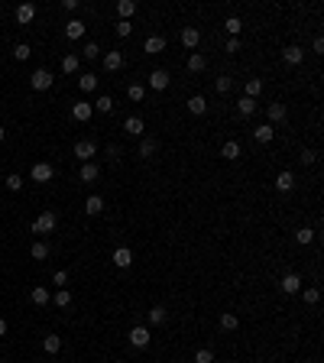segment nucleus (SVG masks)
<instances>
[{
	"instance_id": "obj_1",
	"label": "nucleus",
	"mask_w": 324,
	"mask_h": 363,
	"mask_svg": "<svg viewBox=\"0 0 324 363\" xmlns=\"http://www.w3.org/2000/svg\"><path fill=\"white\" fill-rule=\"evenodd\" d=\"M55 224H59V217H55L52 211H46V214L36 217V224H33V234H52Z\"/></svg>"
},
{
	"instance_id": "obj_2",
	"label": "nucleus",
	"mask_w": 324,
	"mask_h": 363,
	"mask_svg": "<svg viewBox=\"0 0 324 363\" xmlns=\"http://www.w3.org/2000/svg\"><path fill=\"white\" fill-rule=\"evenodd\" d=\"M75 156H78L81 162H91L94 156H98V143H91V140H81V143H75V149H72Z\"/></svg>"
},
{
	"instance_id": "obj_3",
	"label": "nucleus",
	"mask_w": 324,
	"mask_h": 363,
	"mask_svg": "<svg viewBox=\"0 0 324 363\" xmlns=\"http://www.w3.org/2000/svg\"><path fill=\"white\" fill-rule=\"evenodd\" d=\"M279 289L285 292V295H295V292H301V276H298V272H285V276L279 279Z\"/></svg>"
},
{
	"instance_id": "obj_4",
	"label": "nucleus",
	"mask_w": 324,
	"mask_h": 363,
	"mask_svg": "<svg viewBox=\"0 0 324 363\" xmlns=\"http://www.w3.org/2000/svg\"><path fill=\"white\" fill-rule=\"evenodd\" d=\"M30 85L36 88V91H49L52 88V75L46 72V68H36V72L30 75Z\"/></svg>"
},
{
	"instance_id": "obj_5",
	"label": "nucleus",
	"mask_w": 324,
	"mask_h": 363,
	"mask_svg": "<svg viewBox=\"0 0 324 363\" xmlns=\"http://www.w3.org/2000/svg\"><path fill=\"white\" fill-rule=\"evenodd\" d=\"M130 344H133L136 350H143V347H149V327L136 324L133 331H130Z\"/></svg>"
},
{
	"instance_id": "obj_6",
	"label": "nucleus",
	"mask_w": 324,
	"mask_h": 363,
	"mask_svg": "<svg viewBox=\"0 0 324 363\" xmlns=\"http://www.w3.org/2000/svg\"><path fill=\"white\" fill-rule=\"evenodd\" d=\"M55 179V169L49 166V162H36V166H33V182H52Z\"/></svg>"
},
{
	"instance_id": "obj_7",
	"label": "nucleus",
	"mask_w": 324,
	"mask_h": 363,
	"mask_svg": "<svg viewBox=\"0 0 324 363\" xmlns=\"http://www.w3.org/2000/svg\"><path fill=\"white\" fill-rule=\"evenodd\" d=\"M149 88H153V91H165V88H169V72H165V68L149 72Z\"/></svg>"
},
{
	"instance_id": "obj_8",
	"label": "nucleus",
	"mask_w": 324,
	"mask_h": 363,
	"mask_svg": "<svg viewBox=\"0 0 324 363\" xmlns=\"http://www.w3.org/2000/svg\"><path fill=\"white\" fill-rule=\"evenodd\" d=\"M282 59H285V65H301L305 49H301V46H285V49H282Z\"/></svg>"
},
{
	"instance_id": "obj_9",
	"label": "nucleus",
	"mask_w": 324,
	"mask_h": 363,
	"mask_svg": "<svg viewBox=\"0 0 324 363\" xmlns=\"http://www.w3.org/2000/svg\"><path fill=\"white\" fill-rule=\"evenodd\" d=\"M91 114H94V107L88 104V101H78V104H72V117L78 120V123H85V120H91Z\"/></svg>"
},
{
	"instance_id": "obj_10",
	"label": "nucleus",
	"mask_w": 324,
	"mask_h": 363,
	"mask_svg": "<svg viewBox=\"0 0 324 363\" xmlns=\"http://www.w3.org/2000/svg\"><path fill=\"white\" fill-rule=\"evenodd\" d=\"M130 263H133V253H130L127 246H117V250H114V266H120V269H127Z\"/></svg>"
},
{
	"instance_id": "obj_11",
	"label": "nucleus",
	"mask_w": 324,
	"mask_h": 363,
	"mask_svg": "<svg viewBox=\"0 0 324 363\" xmlns=\"http://www.w3.org/2000/svg\"><path fill=\"white\" fill-rule=\"evenodd\" d=\"M33 17H36V7H33V4H20L17 7V23H33Z\"/></svg>"
},
{
	"instance_id": "obj_12",
	"label": "nucleus",
	"mask_w": 324,
	"mask_h": 363,
	"mask_svg": "<svg viewBox=\"0 0 324 363\" xmlns=\"http://www.w3.org/2000/svg\"><path fill=\"white\" fill-rule=\"evenodd\" d=\"M253 136H256V143H272L275 127H269V123H259V127L253 130Z\"/></svg>"
},
{
	"instance_id": "obj_13",
	"label": "nucleus",
	"mask_w": 324,
	"mask_h": 363,
	"mask_svg": "<svg viewBox=\"0 0 324 363\" xmlns=\"http://www.w3.org/2000/svg\"><path fill=\"white\" fill-rule=\"evenodd\" d=\"M104 68L107 72H120L123 68V52H107L104 56Z\"/></svg>"
},
{
	"instance_id": "obj_14",
	"label": "nucleus",
	"mask_w": 324,
	"mask_h": 363,
	"mask_svg": "<svg viewBox=\"0 0 324 363\" xmlns=\"http://www.w3.org/2000/svg\"><path fill=\"white\" fill-rule=\"evenodd\" d=\"M101 211H104V198H101V195H91V198H88V201H85V214H101Z\"/></svg>"
},
{
	"instance_id": "obj_15",
	"label": "nucleus",
	"mask_w": 324,
	"mask_h": 363,
	"mask_svg": "<svg viewBox=\"0 0 324 363\" xmlns=\"http://www.w3.org/2000/svg\"><path fill=\"white\" fill-rule=\"evenodd\" d=\"M143 49H146L149 56H159V52L165 49V39H162V36H149L146 43H143Z\"/></svg>"
},
{
	"instance_id": "obj_16",
	"label": "nucleus",
	"mask_w": 324,
	"mask_h": 363,
	"mask_svg": "<svg viewBox=\"0 0 324 363\" xmlns=\"http://www.w3.org/2000/svg\"><path fill=\"white\" fill-rule=\"evenodd\" d=\"M275 188L285 195V191H292L295 188V175L292 172H279V179H275Z\"/></svg>"
},
{
	"instance_id": "obj_17",
	"label": "nucleus",
	"mask_w": 324,
	"mask_h": 363,
	"mask_svg": "<svg viewBox=\"0 0 324 363\" xmlns=\"http://www.w3.org/2000/svg\"><path fill=\"white\" fill-rule=\"evenodd\" d=\"M237 111H240V117H250V114H256V101L243 94V98L237 101Z\"/></svg>"
},
{
	"instance_id": "obj_18",
	"label": "nucleus",
	"mask_w": 324,
	"mask_h": 363,
	"mask_svg": "<svg viewBox=\"0 0 324 363\" xmlns=\"http://www.w3.org/2000/svg\"><path fill=\"white\" fill-rule=\"evenodd\" d=\"M198 43H201V33H198L195 26H188V30L182 33V46H188V49H195Z\"/></svg>"
},
{
	"instance_id": "obj_19",
	"label": "nucleus",
	"mask_w": 324,
	"mask_h": 363,
	"mask_svg": "<svg viewBox=\"0 0 324 363\" xmlns=\"http://www.w3.org/2000/svg\"><path fill=\"white\" fill-rule=\"evenodd\" d=\"M188 111L195 114V117H201V114L208 111V101H204L201 94H195V98H188Z\"/></svg>"
},
{
	"instance_id": "obj_20",
	"label": "nucleus",
	"mask_w": 324,
	"mask_h": 363,
	"mask_svg": "<svg viewBox=\"0 0 324 363\" xmlns=\"http://www.w3.org/2000/svg\"><path fill=\"white\" fill-rule=\"evenodd\" d=\"M266 114H269V127H272V123H282V120H285V104L275 101V104H269V111H266Z\"/></svg>"
},
{
	"instance_id": "obj_21",
	"label": "nucleus",
	"mask_w": 324,
	"mask_h": 363,
	"mask_svg": "<svg viewBox=\"0 0 324 363\" xmlns=\"http://www.w3.org/2000/svg\"><path fill=\"white\" fill-rule=\"evenodd\" d=\"M30 298H33V305H49V289H46V285H36V289L30 292Z\"/></svg>"
},
{
	"instance_id": "obj_22",
	"label": "nucleus",
	"mask_w": 324,
	"mask_h": 363,
	"mask_svg": "<svg viewBox=\"0 0 324 363\" xmlns=\"http://www.w3.org/2000/svg\"><path fill=\"white\" fill-rule=\"evenodd\" d=\"M243 91H246V98H253V101H256L259 94H263V81H259V78H250V81L243 85Z\"/></svg>"
},
{
	"instance_id": "obj_23",
	"label": "nucleus",
	"mask_w": 324,
	"mask_h": 363,
	"mask_svg": "<svg viewBox=\"0 0 324 363\" xmlns=\"http://www.w3.org/2000/svg\"><path fill=\"white\" fill-rule=\"evenodd\" d=\"M123 130H127V136H143V120L140 117H127Z\"/></svg>"
},
{
	"instance_id": "obj_24",
	"label": "nucleus",
	"mask_w": 324,
	"mask_h": 363,
	"mask_svg": "<svg viewBox=\"0 0 324 363\" xmlns=\"http://www.w3.org/2000/svg\"><path fill=\"white\" fill-rule=\"evenodd\" d=\"M101 175V166L98 162H85V169H81V182H94Z\"/></svg>"
},
{
	"instance_id": "obj_25",
	"label": "nucleus",
	"mask_w": 324,
	"mask_h": 363,
	"mask_svg": "<svg viewBox=\"0 0 324 363\" xmlns=\"http://www.w3.org/2000/svg\"><path fill=\"white\" fill-rule=\"evenodd\" d=\"M65 36L68 39H81L85 36V23H81V20H72V23L65 26Z\"/></svg>"
},
{
	"instance_id": "obj_26",
	"label": "nucleus",
	"mask_w": 324,
	"mask_h": 363,
	"mask_svg": "<svg viewBox=\"0 0 324 363\" xmlns=\"http://www.w3.org/2000/svg\"><path fill=\"white\" fill-rule=\"evenodd\" d=\"M220 156H224V159H237V156H240V143L237 140H227L224 146H220Z\"/></svg>"
},
{
	"instance_id": "obj_27",
	"label": "nucleus",
	"mask_w": 324,
	"mask_h": 363,
	"mask_svg": "<svg viewBox=\"0 0 324 363\" xmlns=\"http://www.w3.org/2000/svg\"><path fill=\"white\" fill-rule=\"evenodd\" d=\"M30 256H33V259H49V243L36 240V243L30 246Z\"/></svg>"
},
{
	"instance_id": "obj_28",
	"label": "nucleus",
	"mask_w": 324,
	"mask_h": 363,
	"mask_svg": "<svg viewBox=\"0 0 324 363\" xmlns=\"http://www.w3.org/2000/svg\"><path fill=\"white\" fill-rule=\"evenodd\" d=\"M78 68H81V59L78 56H65V59H62V72H65V75H75Z\"/></svg>"
},
{
	"instance_id": "obj_29",
	"label": "nucleus",
	"mask_w": 324,
	"mask_h": 363,
	"mask_svg": "<svg viewBox=\"0 0 324 363\" xmlns=\"http://www.w3.org/2000/svg\"><path fill=\"white\" fill-rule=\"evenodd\" d=\"M165 318H169V311H165L162 305L149 308V324H165Z\"/></svg>"
},
{
	"instance_id": "obj_30",
	"label": "nucleus",
	"mask_w": 324,
	"mask_h": 363,
	"mask_svg": "<svg viewBox=\"0 0 324 363\" xmlns=\"http://www.w3.org/2000/svg\"><path fill=\"white\" fill-rule=\"evenodd\" d=\"M117 13H120V20H130L136 13V4L133 0H120V4H117Z\"/></svg>"
},
{
	"instance_id": "obj_31",
	"label": "nucleus",
	"mask_w": 324,
	"mask_h": 363,
	"mask_svg": "<svg viewBox=\"0 0 324 363\" xmlns=\"http://www.w3.org/2000/svg\"><path fill=\"white\" fill-rule=\"evenodd\" d=\"M204 65H208V59H204L201 52H195V56H188V72H204Z\"/></svg>"
},
{
	"instance_id": "obj_32",
	"label": "nucleus",
	"mask_w": 324,
	"mask_h": 363,
	"mask_svg": "<svg viewBox=\"0 0 324 363\" xmlns=\"http://www.w3.org/2000/svg\"><path fill=\"white\" fill-rule=\"evenodd\" d=\"M43 347H46V353H59L62 350V337L49 334V337H43Z\"/></svg>"
},
{
	"instance_id": "obj_33",
	"label": "nucleus",
	"mask_w": 324,
	"mask_h": 363,
	"mask_svg": "<svg viewBox=\"0 0 324 363\" xmlns=\"http://www.w3.org/2000/svg\"><path fill=\"white\" fill-rule=\"evenodd\" d=\"M78 85H81V91H94V88H98V75H91V72H88V75H81V78H78Z\"/></svg>"
},
{
	"instance_id": "obj_34",
	"label": "nucleus",
	"mask_w": 324,
	"mask_h": 363,
	"mask_svg": "<svg viewBox=\"0 0 324 363\" xmlns=\"http://www.w3.org/2000/svg\"><path fill=\"white\" fill-rule=\"evenodd\" d=\"M237 324H240V321H237V314H230V311H224V314H220V327H224V331H237Z\"/></svg>"
},
{
	"instance_id": "obj_35",
	"label": "nucleus",
	"mask_w": 324,
	"mask_h": 363,
	"mask_svg": "<svg viewBox=\"0 0 324 363\" xmlns=\"http://www.w3.org/2000/svg\"><path fill=\"white\" fill-rule=\"evenodd\" d=\"M52 302L59 305V308H68V305H72V292H68V289H59V292H55V298H52Z\"/></svg>"
},
{
	"instance_id": "obj_36",
	"label": "nucleus",
	"mask_w": 324,
	"mask_h": 363,
	"mask_svg": "<svg viewBox=\"0 0 324 363\" xmlns=\"http://www.w3.org/2000/svg\"><path fill=\"white\" fill-rule=\"evenodd\" d=\"M30 56H33V49H30V46H26V43H20L17 49H13V59H17V62H26Z\"/></svg>"
},
{
	"instance_id": "obj_37",
	"label": "nucleus",
	"mask_w": 324,
	"mask_h": 363,
	"mask_svg": "<svg viewBox=\"0 0 324 363\" xmlns=\"http://www.w3.org/2000/svg\"><path fill=\"white\" fill-rule=\"evenodd\" d=\"M224 26H227V33H230V36H233V39H237V33H240V30H243V23H240V17H230V20H227V23H224Z\"/></svg>"
},
{
	"instance_id": "obj_38",
	"label": "nucleus",
	"mask_w": 324,
	"mask_h": 363,
	"mask_svg": "<svg viewBox=\"0 0 324 363\" xmlns=\"http://www.w3.org/2000/svg\"><path fill=\"white\" fill-rule=\"evenodd\" d=\"M295 240H298L301 246H305V243H311V240H314V230H311V227H301L298 234H295Z\"/></svg>"
},
{
	"instance_id": "obj_39",
	"label": "nucleus",
	"mask_w": 324,
	"mask_h": 363,
	"mask_svg": "<svg viewBox=\"0 0 324 363\" xmlns=\"http://www.w3.org/2000/svg\"><path fill=\"white\" fill-rule=\"evenodd\" d=\"M140 156H143V159L156 156V143H153V140H143V143H140Z\"/></svg>"
},
{
	"instance_id": "obj_40",
	"label": "nucleus",
	"mask_w": 324,
	"mask_h": 363,
	"mask_svg": "<svg viewBox=\"0 0 324 363\" xmlns=\"http://www.w3.org/2000/svg\"><path fill=\"white\" fill-rule=\"evenodd\" d=\"M98 111H101V114H110V111H114V98L101 94V98H98Z\"/></svg>"
},
{
	"instance_id": "obj_41",
	"label": "nucleus",
	"mask_w": 324,
	"mask_h": 363,
	"mask_svg": "<svg viewBox=\"0 0 324 363\" xmlns=\"http://www.w3.org/2000/svg\"><path fill=\"white\" fill-rule=\"evenodd\" d=\"M195 363H214V350H208V347H201V350L195 353Z\"/></svg>"
},
{
	"instance_id": "obj_42",
	"label": "nucleus",
	"mask_w": 324,
	"mask_h": 363,
	"mask_svg": "<svg viewBox=\"0 0 324 363\" xmlns=\"http://www.w3.org/2000/svg\"><path fill=\"white\" fill-rule=\"evenodd\" d=\"M130 33H133V23H130V20H120V23H117V36H120V39H127Z\"/></svg>"
},
{
	"instance_id": "obj_43",
	"label": "nucleus",
	"mask_w": 324,
	"mask_h": 363,
	"mask_svg": "<svg viewBox=\"0 0 324 363\" xmlns=\"http://www.w3.org/2000/svg\"><path fill=\"white\" fill-rule=\"evenodd\" d=\"M130 101H143V98H146V88H143V85H130Z\"/></svg>"
},
{
	"instance_id": "obj_44",
	"label": "nucleus",
	"mask_w": 324,
	"mask_h": 363,
	"mask_svg": "<svg viewBox=\"0 0 324 363\" xmlns=\"http://www.w3.org/2000/svg\"><path fill=\"white\" fill-rule=\"evenodd\" d=\"M230 88H233V81L227 78V75H220V78H217V91H220V94H227Z\"/></svg>"
},
{
	"instance_id": "obj_45",
	"label": "nucleus",
	"mask_w": 324,
	"mask_h": 363,
	"mask_svg": "<svg viewBox=\"0 0 324 363\" xmlns=\"http://www.w3.org/2000/svg\"><path fill=\"white\" fill-rule=\"evenodd\" d=\"M7 188H10V191H20V188H23V179H20V175H7Z\"/></svg>"
},
{
	"instance_id": "obj_46",
	"label": "nucleus",
	"mask_w": 324,
	"mask_h": 363,
	"mask_svg": "<svg viewBox=\"0 0 324 363\" xmlns=\"http://www.w3.org/2000/svg\"><path fill=\"white\" fill-rule=\"evenodd\" d=\"M98 52H101V49H98V43H88L81 56H85V59H98Z\"/></svg>"
},
{
	"instance_id": "obj_47",
	"label": "nucleus",
	"mask_w": 324,
	"mask_h": 363,
	"mask_svg": "<svg viewBox=\"0 0 324 363\" xmlns=\"http://www.w3.org/2000/svg\"><path fill=\"white\" fill-rule=\"evenodd\" d=\"M52 282L65 289V285H68V272H65V269H59V272H55V276H52Z\"/></svg>"
},
{
	"instance_id": "obj_48",
	"label": "nucleus",
	"mask_w": 324,
	"mask_h": 363,
	"mask_svg": "<svg viewBox=\"0 0 324 363\" xmlns=\"http://www.w3.org/2000/svg\"><path fill=\"white\" fill-rule=\"evenodd\" d=\"M318 298H321L318 289H305V302H308V305H318Z\"/></svg>"
},
{
	"instance_id": "obj_49",
	"label": "nucleus",
	"mask_w": 324,
	"mask_h": 363,
	"mask_svg": "<svg viewBox=\"0 0 324 363\" xmlns=\"http://www.w3.org/2000/svg\"><path fill=\"white\" fill-rule=\"evenodd\" d=\"M314 159H318V156H314V149H305V153H301V162H305V166H311Z\"/></svg>"
},
{
	"instance_id": "obj_50",
	"label": "nucleus",
	"mask_w": 324,
	"mask_h": 363,
	"mask_svg": "<svg viewBox=\"0 0 324 363\" xmlns=\"http://www.w3.org/2000/svg\"><path fill=\"white\" fill-rule=\"evenodd\" d=\"M227 52H240V39H233V36L227 39Z\"/></svg>"
},
{
	"instance_id": "obj_51",
	"label": "nucleus",
	"mask_w": 324,
	"mask_h": 363,
	"mask_svg": "<svg viewBox=\"0 0 324 363\" xmlns=\"http://www.w3.org/2000/svg\"><path fill=\"white\" fill-rule=\"evenodd\" d=\"M62 7H65L68 13H75V10H78V0H62Z\"/></svg>"
},
{
	"instance_id": "obj_52",
	"label": "nucleus",
	"mask_w": 324,
	"mask_h": 363,
	"mask_svg": "<svg viewBox=\"0 0 324 363\" xmlns=\"http://www.w3.org/2000/svg\"><path fill=\"white\" fill-rule=\"evenodd\" d=\"M4 334H7V321L0 318V337H4Z\"/></svg>"
},
{
	"instance_id": "obj_53",
	"label": "nucleus",
	"mask_w": 324,
	"mask_h": 363,
	"mask_svg": "<svg viewBox=\"0 0 324 363\" xmlns=\"http://www.w3.org/2000/svg\"><path fill=\"white\" fill-rule=\"evenodd\" d=\"M4 136H7V130H4V127H0V140H4Z\"/></svg>"
}]
</instances>
